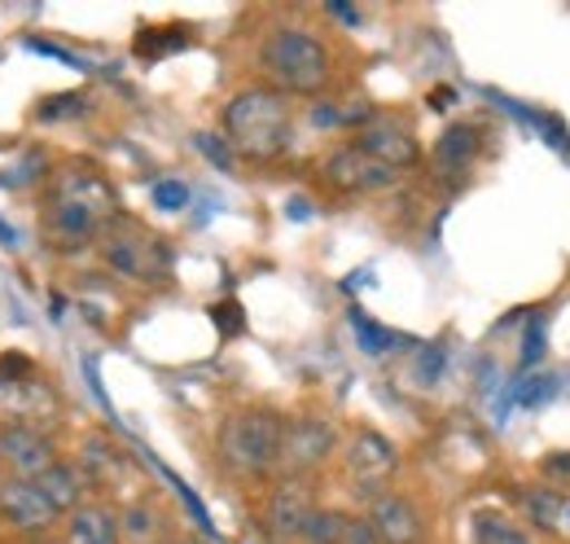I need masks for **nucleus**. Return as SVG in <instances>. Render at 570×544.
Here are the masks:
<instances>
[{"mask_svg": "<svg viewBox=\"0 0 570 544\" xmlns=\"http://www.w3.org/2000/svg\"><path fill=\"white\" fill-rule=\"evenodd\" d=\"M119 215V198H115V185L88 167V163H67L58 176H53V190H49V206H45V233L67 246L79 251L88 242H101L106 224Z\"/></svg>", "mask_w": 570, "mask_h": 544, "instance_id": "f257e3e1", "label": "nucleus"}, {"mask_svg": "<svg viewBox=\"0 0 570 544\" xmlns=\"http://www.w3.org/2000/svg\"><path fill=\"white\" fill-rule=\"evenodd\" d=\"M224 140L233 149V158H250V163H277L289 140H294V110L289 97H282L268 84L242 88L237 97L224 101L219 115Z\"/></svg>", "mask_w": 570, "mask_h": 544, "instance_id": "f03ea898", "label": "nucleus"}, {"mask_svg": "<svg viewBox=\"0 0 570 544\" xmlns=\"http://www.w3.org/2000/svg\"><path fill=\"white\" fill-rule=\"evenodd\" d=\"M282 426L285 417L268 405H242L233 408L219 430H215V462L219 470L242 483L277 475V453H282Z\"/></svg>", "mask_w": 570, "mask_h": 544, "instance_id": "7ed1b4c3", "label": "nucleus"}, {"mask_svg": "<svg viewBox=\"0 0 570 544\" xmlns=\"http://www.w3.org/2000/svg\"><path fill=\"white\" fill-rule=\"evenodd\" d=\"M259 70L282 97H316L330 88V49L303 27H273L259 45Z\"/></svg>", "mask_w": 570, "mask_h": 544, "instance_id": "20e7f679", "label": "nucleus"}, {"mask_svg": "<svg viewBox=\"0 0 570 544\" xmlns=\"http://www.w3.org/2000/svg\"><path fill=\"white\" fill-rule=\"evenodd\" d=\"M97 246H101L106 269H115L119 276H128V281H163L171 272V246L158 233H149L145 224L128 220L124 211L106 224V233H101Z\"/></svg>", "mask_w": 570, "mask_h": 544, "instance_id": "39448f33", "label": "nucleus"}, {"mask_svg": "<svg viewBox=\"0 0 570 544\" xmlns=\"http://www.w3.org/2000/svg\"><path fill=\"white\" fill-rule=\"evenodd\" d=\"M338 448V426L321 412H298L285 417L282 426V453H277V475L312 478Z\"/></svg>", "mask_w": 570, "mask_h": 544, "instance_id": "423d86ee", "label": "nucleus"}, {"mask_svg": "<svg viewBox=\"0 0 570 544\" xmlns=\"http://www.w3.org/2000/svg\"><path fill=\"white\" fill-rule=\"evenodd\" d=\"M316 487L312 478H294V475H277V483L268 487L264 496V532L273 544H294L303 541L307 532V518L316 514Z\"/></svg>", "mask_w": 570, "mask_h": 544, "instance_id": "0eeeda50", "label": "nucleus"}, {"mask_svg": "<svg viewBox=\"0 0 570 544\" xmlns=\"http://www.w3.org/2000/svg\"><path fill=\"white\" fill-rule=\"evenodd\" d=\"M343 466H347V475H352L356 487L377 496V492H386V483L400 470V453H395V444L382 430L356 426L352 439H347V448H343Z\"/></svg>", "mask_w": 570, "mask_h": 544, "instance_id": "6e6552de", "label": "nucleus"}, {"mask_svg": "<svg viewBox=\"0 0 570 544\" xmlns=\"http://www.w3.org/2000/svg\"><path fill=\"white\" fill-rule=\"evenodd\" d=\"M352 145L364 149L368 158L386 163L391 172H404V167H417V163H422V140H417V133H413L400 115H373V119L352 136Z\"/></svg>", "mask_w": 570, "mask_h": 544, "instance_id": "1a4fd4ad", "label": "nucleus"}, {"mask_svg": "<svg viewBox=\"0 0 570 544\" xmlns=\"http://www.w3.org/2000/svg\"><path fill=\"white\" fill-rule=\"evenodd\" d=\"M0 466L9 470V478H36L45 470L58 466V453H53V439L27 421H0Z\"/></svg>", "mask_w": 570, "mask_h": 544, "instance_id": "9d476101", "label": "nucleus"}, {"mask_svg": "<svg viewBox=\"0 0 570 544\" xmlns=\"http://www.w3.org/2000/svg\"><path fill=\"white\" fill-rule=\"evenodd\" d=\"M321 176H325L338 194H382V190H391V185H395V176H400V172H391L386 163L368 158L364 149H356V145L347 140V145H338V149H330V154H325Z\"/></svg>", "mask_w": 570, "mask_h": 544, "instance_id": "9b49d317", "label": "nucleus"}, {"mask_svg": "<svg viewBox=\"0 0 570 544\" xmlns=\"http://www.w3.org/2000/svg\"><path fill=\"white\" fill-rule=\"evenodd\" d=\"M377 532L382 544H422L426 541V518L422 509L404 496V492H377L368 496V514H364Z\"/></svg>", "mask_w": 570, "mask_h": 544, "instance_id": "f8f14e48", "label": "nucleus"}, {"mask_svg": "<svg viewBox=\"0 0 570 544\" xmlns=\"http://www.w3.org/2000/svg\"><path fill=\"white\" fill-rule=\"evenodd\" d=\"M479 149H483V133L474 124H448L430 149V167L439 181H465L470 167L479 163Z\"/></svg>", "mask_w": 570, "mask_h": 544, "instance_id": "ddd939ff", "label": "nucleus"}, {"mask_svg": "<svg viewBox=\"0 0 570 544\" xmlns=\"http://www.w3.org/2000/svg\"><path fill=\"white\" fill-rule=\"evenodd\" d=\"M0 518L13 523L18 532H45L49 523H58L53 505H49V501L40 496V487L27 483V478H4V483H0Z\"/></svg>", "mask_w": 570, "mask_h": 544, "instance_id": "4468645a", "label": "nucleus"}, {"mask_svg": "<svg viewBox=\"0 0 570 544\" xmlns=\"http://www.w3.org/2000/svg\"><path fill=\"white\" fill-rule=\"evenodd\" d=\"M513 505L522 509V523H527V527H535V532H558V527H562V505H567V496H562V487L535 478V483H518V487H513Z\"/></svg>", "mask_w": 570, "mask_h": 544, "instance_id": "2eb2a0df", "label": "nucleus"}, {"mask_svg": "<svg viewBox=\"0 0 570 544\" xmlns=\"http://www.w3.org/2000/svg\"><path fill=\"white\" fill-rule=\"evenodd\" d=\"M67 544H119L124 532H119V514L110 505H79L75 514H67Z\"/></svg>", "mask_w": 570, "mask_h": 544, "instance_id": "dca6fc26", "label": "nucleus"}, {"mask_svg": "<svg viewBox=\"0 0 570 544\" xmlns=\"http://www.w3.org/2000/svg\"><path fill=\"white\" fill-rule=\"evenodd\" d=\"M36 487H40V496L53 505L58 518H62V514H75V509L83 505V470H79V466L58 462L53 470H45V475L36 478Z\"/></svg>", "mask_w": 570, "mask_h": 544, "instance_id": "f3484780", "label": "nucleus"}, {"mask_svg": "<svg viewBox=\"0 0 570 544\" xmlns=\"http://www.w3.org/2000/svg\"><path fill=\"white\" fill-rule=\"evenodd\" d=\"M470 541L474 544H535L531 527L504 509H474L470 518Z\"/></svg>", "mask_w": 570, "mask_h": 544, "instance_id": "a211bd4d", "label": "nucleus"}, {"mask_svg": "<svg viewBox=\"0 0 570 544\" xmlns=\"http://www.w3.org/2000/svg\"><path fill=\"white\" fill-rule=\"evenodd\" d=\"M189 45V31L185 27H158V31H141L137 36V58H163V54H171V49H185Z\"/></svg>", "mask_w": 570, "mask_h": 544, "instance_id": "6ab92c4d", "label": "nucleus"}, {"mask_svg": "<svg viewBox=\"0 0 570 544\" xmlns=\"http://www.w3.org/2000/svg\"><path fill=\"white\" fill-rule=\"evenodd\" d=\"M343 523H347V514H343V509H316V514L307 518L303 544H338Z\"/></svg>", "mask_w": 570, "mask_h": 544, "instance_id": "aec40b11", "label": "nucleus"}, {"mask_svg": "<svg viewBox=\"0 0 570 544\" xmlns=\"http://www.w3.org/2000/svg\"><path fill=\"white\" fill-rule=\"evenodd\" d=\"M119 532L132 536V541H149V536L158 532V514H154L145 501H137V505H128V509L119 514Z\"/></svg>", "mask_w": 570, "mask_h": 544, "instance_id": "412c9836", "label": "nucleus"}, {"mask_svg": "<svg viewBox=\"0 0 570 544\" xmlns=\"http://www.w3.org/2000/svg\"><path fill=\"white\" fill-rule=\"evenodd\" d=\"M535 470H540V478H544V483H553V487H567V483H570V448L544 453Z\"/></svg>", "mask_w": 570, "mask_h": 544, "instance_id": "4be33fe9", "label": "nucleus"}, {"mask_svg": "<svg viewBox=\"0 0 570 544\" xmlns=\"http://www.w3.org/2000/svg\"><path fill=\"white\" fill-rule=\"evenodd\" d=\"M338 544H382V541H377V532H373V523L364 514H347Z\"/></svg>", "mask_w": 570, "mask_h": 544, "instance_id": "5701e85b", "label": "nucleus"}, {"mask_svg": "<svg viewBox=\"0 0 570 544\" xmlns=\"http://www.w3.org/2000/svg\"><path fill=\"white\" fill-rule=\"evenodd\" d=\"M71 106H83V97H79V93H67V97H49V101H45V110H40V119H67V115H75Z\"/></svg>", "mask_w": 570, "mask_h": 544, "instance_id": "b1692460", "label": "nucleus"}, {"mask_svg": "<svg viewBox=\"0 0 570 544\" xmlns=\"http://www.w3.org/2000/svg\"><path fill=\"white\" fill-rule=\"evenodd\" d=\"M219 145H228V140H219V136L198 133V149H203L207 158H215L219 167H233V149H219Z\"/></svg>", "mask_w": 570, "mask_h": 544, "instance_id": "393cba45", "label": "nucleus"}, {"mask_svg": "<svg viewBox=\"0 0 570 544\" xmlns=\"http://www.w3.org/2000/svg\"><path fill=\"white\" fill-rule=\"evenodd\" d=\"M154 203L158 206H185L189 203V194H185V185H154Z\"/></svg>", "mask_w": 570, "mask_h": 544, "instance_id": "a878e982", "label": "nucleus"}, {"mask_svg": "<svg viewBox=\"0 0 570 544\" xmlns=\"http://www.w3.org/2000/svg\"><path fill=\"white\" fill-rule=\"evenodd\" d=\"M540 356H544V339H540V326H531V334H527V347H522V369L540 365Z\"/></svg>", "mask_w": 570, "mask_h": 544, "instance_id": "bb28decb", "label": "nucleus"}, {"mask_svg": "<svg viewBox=\"0 0 570 544\" xmlns=\"http://www.w3.org/2000/svg\"><path fill=\"white\" fill-rule=\"evenodd\" d=\"M215 321H219V330H224V334H237V330H242V308H237V303L215 308Z\"/></svg>", "mask_w": 570, "mask_h": 544, "instance_id": "cd10ccee", "label": "nucleus"}, {"mask_svg": "<svg viewBox=\"0 0 570 544\" xmlns=\"http://www.w3.org/2000/svg\"><path fill=\"white\" fill-rule=\"evenodd\" d=\"M562 527L570 532V496H567V505H562Z\"/></svg>", "mask_w": 570, "mask_h": 544, "instance_id": "c85d7f7f", "label": "nucleus"}, {"mask_svg": "<svg viewBox=\"0 0 570 544\" xmlns=\"http://www.w3.org/2000/svg\"><path fill=\"white\" fill-rule=\"evenodd\" d=\"M180 544H203V541H180Z\"/></svg>", "mask_w": 570, "mask_h": 544, "instance_id": "c756f323", "label": "nucleus"}]
</instances>
